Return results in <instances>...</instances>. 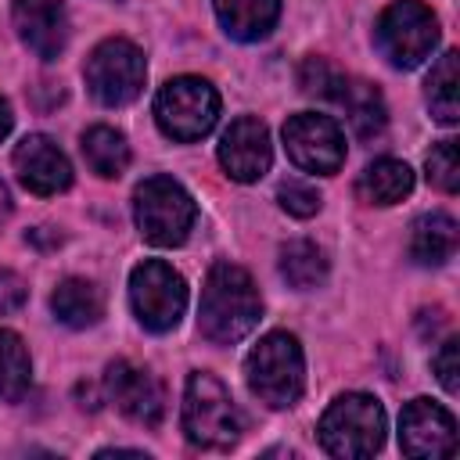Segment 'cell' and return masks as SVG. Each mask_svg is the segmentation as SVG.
Masks as SVG:
<instances>
[{
    "label": "cell",
    "instance_id": "22",
    "mask_svg": "<svg viewBox=\"0 0 460 460\" xmlns=\"http://www.w3.org/2000/svg\"><path fill=\"white\" fill-rule=\"evenodd\" d=\"M428 108L438 122L453 126L460 119V54L446 50L428 75Z\"/></svg>",
    "mask_w": 460,
    "mask_h": 460
},
{
    "label": "cell",
    "instance_id": "16",
    "mask_svg": "<svg viewBox=\"0 0 460 460\" xmlns=\"http://www.w3.org/2000/svg\"><path fill=\"white\" fill-rule=\"evenodd\" d=\"M50 309L65 327L83 331V327H93L104 316V295L86 277H65L50 295Z\"/></svg>",
    "mask_w": 460,
    "mask_h": 460
},
{
    "label": "cell",
    "instance_id": "19",
    "mask_svg": "<svg viewBox=\"0 0 460 460\" xmlns=\"http://www.w3.org/2000/svg\"><path fill=\"white\" fill-rule=\"evenodd\" d=\"M356 190L367 205H395L413 190V172L399 158H377L359 172Z\"/></svg>",
    "mask_w": 460,
    "mask_h": 460
},
{
    "label": "cell",
    "instance_id": "13",
    "mask_svg": "<svg viewBox=\"0 0 460 460\" xmlns=\"http://www.w3.org/2000/svg\"><path fill=\"white\" fill-rule=\"evenodd\" d=\"M270 162H273V147L266 122H259L255 115L234 119L219 140V165L226 169V176L237 183H255L270 169Z\"/></svg>",
    "mask_w": 460,
    "mask_h": 460
},
{
    "label": "cell",
    "instance_id": "5",
    "mask_svg": "<svg viewBox=\"0 0 460 460\" xmlns=\"http://www.w3.org/2000/svg\"><path fill=\"white\" fill-rule=\"evenodd\" d=\"M133 219L144 241L158 248H176L187 241L198 219V205L172 176H147L133 190Z\"/></svg>",
    "mask_w": 460,
    "mask_h": 460
},
{
    "label": "cell",
    "instance_id": "25",
    "mask_svg": "<svg viewBox=\"0 0 460 460\" xmlns=\"http://www.w3.org/2000/svg\"><path fill=\"white\" fill-rule=\"evenodd\" d=\"M341 83H345V75H341L334 65H327L323 58H305V61L298 65V86H302L305 97H316V101H338Z\"/></svg>",
    "mask_w": 460,
    "mask_h": 460
},
{
    "label": "cell",
    "instance_id": "11",
    "mask_svg": "<svg viewBox=\"0 0 460 460\" xmlns=\"http://www.w3.org/2000/svg\"><path fill=\"white\" fill-rule=\"evenodd\" d=\"M104 388H108V399L133 424H144V428H158L162 424V417H165V388L151 370H144V367H137L129 359H115L104 370Z\"/></svg>",
    "mask_w": 460,
    "mask_h": 460
},
{
    "label": "cell",
    "instance_id": "29",
    "mask_svg": "<svg viewBox=\"0 0 460 460\" xmlns=\"http://www.w3.org/2000/svg\"><path fill=\"white\" fill-rule=\"evenodd\" d=\"M22 302H25V284H22V277L11 273V270H4V273H0V313L18 309Z\"/></svg>",
    "mask_w": 460,
    "mask_h": 460
},
{
    "label": "cell",
    "instance_id": "30",
    "mask_svg": "<svg viewBox=\"0 0 460 460\" xmlns=\"http://www.w3.org/2000/svg\"><path fill=\"white\" fill-rule=\"evenodd\" d=\"M11 119H14V115H11V104L0 97V140L11 133Z\"/></svg>",
    "mask_w": 460,
    "mask_h": 460
},
{
    "label": "cell",
    "instance_id": "8",
    "mask_svg": "<svg viewBox=\"0 0 460 460\" xmlns=\"http://www.w3.org/2000/svg\"><path fill=\"white\" fill-rule=\"evenodd\" d=\"M129 305L147 331L165 334L180 323L187 309V280L169 262L144 259L129 273Z\"/></svg>",
    "mask_w": 460,
    "mask_h": 460
},
{
    "label": "cell",
    "instance_id": "6",
    "mask_svg": "<svg viewBox=\"0 0 460 460\" xmlns=\"http://www.w3.org/2000/svg\"><path fill=\"white\" fill-rule=\"evenodd\" d=\"M219 119V93L201 75H176L155 93V122L165 137L190 144L201 140Z\"/></svg>",
    "mask_w": 460,
    "mask_h": 460
},
{
    "label": "cell",
    "instance_id": "26",
    "mask_svg": "<svg viewBox=\"0 0 460 460\" xmlns=\"http://www.w3.org/2000/svg\"><path fill=\"white\" fill-rule=\"evenodd\" d=\"M424 169H428V180L446 190V194H456L460 187V162H456V140H438L428 158H424Z\"/></svg>",
    "mask_w": 460,
    "mask_h": 460
},
{
    "label": "cell",
    "instance_id": "18",
    "mask_svg": "<svg viewBox=\"0 0 460 460\" xmlns=\"http://www.w3.org/2000/svg\"><path fill=\"white\" fill-rule=\"evenodd\" d=\"M456 241H460V230H456V219L446 216V212H428L413 223V234H410V255L420 262V266H442L456 255Z\"/></svg>",
    "mask_w": 460,
    "mask_h": 460
},
{
    "label": "cell",
    "instance_id": "20",
    "mask_svg": "<svg viewBox=\"0 0 460 460\" xmlns=\"http://www.w3.org/2000/svg\"><path fill=\"white\" fill-rule=\"evenodd\" d=\"M349 115V126L356 129V137H374L385 129V101H381V90L367 79H349L341 83V93L338 101Z\"/></svg>",
    "mask_w": 460,
    "mask_h": 460
},
{
    "label": "cell",
    "instance_id": "12",
    "mask_svg": "<svg viewBox=\"0 0 460 460\" xmlns=\"http://www.w3.org/2000/svg\"><path fill=\"white\" fill-rule=\"evenodd\" d=\"M399 446L406 456H449L456 449V420L431 399H413L399 413Z\"/></svg>",
    "mask_w": 460,
    "mask_h": 460
},
{
    "label": "cell",
    "instance_id": "1",
    "mask_svg": "<svg viewBox=\"0 0 460 460\" xmlns=\"http://www.w3.org/2000/svg\"><path fill=\"white\" fill-rule=\"evenodd\" d=\"M259 316H262V298L255 280L234 262H216L201 288L198 331L212 345H234L259 323Z\"/></svg>",
    "mask_w": 460,
    "mask_h": 460
},
{
    "label": "cell",
    "instance_id": "21",
    "mask_svg": "<svg viewBox=\"0 0 460 460\" xmlns=\"http://www.w3.org/2000/svg\"><path fill=\"white\" fill-rule=\"evenodd\" d=\"M83 158H86V165L97 172V176H104V180H111V176H122L126 172V165H129V144H126V137L119 133V129H111V126H90L86 133H83Z\"/></svg>",
    "mask_w": 460,
    "mask_h": 460
},
{
    "label": "cell",
    "instance_id": "31",
    "mask_svg": "<svg viewBox=\"0 0 460 460\" xmlns=\"http://www.w3.org/2000/svg\"><path fill=\"white\" fill-rule=\"evenodd\" d=\"M7 212H11V194H7V187L0 183V219H4Z\"/></svg>",
    "mask_w": 460,
    "mask_h": 460
},
{
    "label": "cell",
    "instance_id": "3",
    "mask_svg": "<svg viewBox=\"0 0 460 460\" xmlns=\"http://www.w3.org/2000/svg\"><path fill=\"white\" fill-rule=\"evenodd\" d=\"M244 377L266 406H295L305 388V359L298 338L288 331H270L266 338H259V345L244 359Z\"/></svg>",
    "mask_w": 460,
    "mask_h": 460
},
{
    "label": "cell",
    "instance_id": "23",
    "mask_svg": "<svg viewBox=\"0 0 460 460\" xmlns=\"http://www.w3.org/2000/svg\"><path fill=\"white\" fill-rule=\"evenodd\" d=\"M280 277L298 288V291H309L316 284L327 280V255L320 244L313 241H288L280 244Z\"/></svg>",
    "mask_w": 460,
    "mask_h": 460
},
{
    "label": "cell",
    "instance_id": "14",
    "mask_svg": "<svg viewBox=\"0 0 460 460\" xmlns=\"http://www.w3.org/2000/svg\"><path fill=\"white\" fill-rule=\"evenodd\" d=\"M11 18L18 40L43 61H54L68 43V14L65 0H14Z\"/></svg>",
    "mask_w": 460,
    "mask_h": 460
},
{
    "label": "cell",
    "instance_id": "2",
    "mask_svg": "<svg viewBox=\"0 0 460 460\" xmlns=\"http://www.w3.org/2000/svg\"><path fill=\"white\" fill-rule=\"evenodd\" d=\"M183 435L198 449H230L241 438V410L230 388L205 370H194L183 388Z\"/></svg>",
    "mask_w": 460,
    "mask_h": 460
},
{
    "label": "cell",
    "instance_id": "17",
    "mask_svg": "<svg viewBox=\"0 0 460 460\" xmlns=\"http://www.w3.org/2000/svg\"><path fill=\"white\" fill-rule=\"evenodd\" d=\"M212 7L226 36L241 43L262 40L280 18V0H212Z\"/></svg>",
    "mask_w": 460,
    "mask_h": 460
},
{
    "label": "cell",
    "instance_id": "4",
    "mask_svg": "<svg viewBox=\"0 0 460 460\" xmlns=\"http://www.w3.org/2000/svg\"><path fill=\"white\" fill-rule=\"evenodd\" d=\"M316 431H320V446L331 456L341 460L374 456L385 442V410L367 392H345L323 410Z\"/></svg>",
    "mask_w": 460,
    "mask_h": 460
},
{
    "label": "cell",
    "instance_id": "28",
    "mask_svg": "<svg viewBox=\"0 0 460 460\" xmlns=\"http://www.w3.org/2000/svg\"><path fill=\"white\" fill-rule=\"evenodd\" d=\"M460 341L456 338H446L442 341V349L435 352V359H431V367H435V374H438V381H442V388L449 392V395H456L460 392V363H456V349Z\"/></svg>",
    "mask_w": 460,
    "mask_h": 460
},
{
    "label": "cell",
    "instance_id": "27",
    "mask_svg": "<svg viewBox=\"0 0 460 460\" xmlns=\"http://www.w3.org/2000/svg\"><path fill=\"white\" fill-rule=\"evenodd\" d=\"M277 201H280V208L288 212V216H295V219H309V216H316L320 212V190L313 187V183H305V180H284L280 183V190H277Z\"/></svg>",
    "mask_w": 460,
    "mask_h": 460
},
{
    "label": "cell",
    "instance_id": "10",
    "mask_svg": "<svg viewBox=\"0 0 460 460\" xmlns=\"http://www.w3.org/2000/svg\"><path fill=\"white\" fill-rule=\"evenodd\" d=\"M284 151L298 169L334 176L345 162V133L331 115L298 111L284 122Z\"/></svg>",
    "mask_w": 460,
    "mask_h": 460
},
{
    "label": "cell",
    "instance_id": "24",
    "mask_svg": "<svg viewBox=\"0 0 460 460\" xmlns=\"http://www.w3.org/2000/svg\"><path fill=\"white\" fill-rule=\"evenodd\" d=\"M29 388V352H25V341L0 327V399L4 402H14L22 399Z\"/></svg>",
    "mask_w": 460,
    "mask_h": 460
},
{
    "label": "cell",
    "instance_id": "15",
    "mask_svg": "<svg viewBox=\"0 0 460 460\" xmlns=\"http://www.w3.org/2000/svg\"><path fill=\"white\" fill-rule=\"evenodd\" d=\"M14 172L22 180L25 190L32 194H58L72 183V165L65 158V151L43 137V133H29L18 147H14Z\"/></svg>",
    "mask_w": 460,
    "mask_h": 460
},
{
    "label": "cell",
    "instance_id": "9",
    "mask_svg": "<svg viewBox=\"0 0 460 460\" xmlns=\"http://www.w3.org/2000/svg\"><path fill=\"white\" fill-rule=\"evenodd\" d=\"M83 75H86V86L90 93L108 104V108H119V104H129L137 101V93L144 90V75H147V65H144V54L137 43L129 40H101L86 65H83Z\"/></svg>",
    "mask_w": 460,
    "mask_h": 460
},
{
    "label": "cell",
    "instance_id": "7",
    "mask_svg": "<svg viewBox=\"0 0 460 460\" xmlns=\"http://www.w3.org/2000/svg\"><path fill=\"white\" fill-rule=\"evenodd\" d=\"M374 40L395 68H417L438 43V18L424 0H392L377 14Z\"/></svg>",
    "mask_w": 460,
    "mask_h": 460
}]
</instances>
